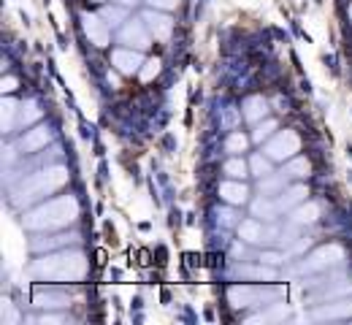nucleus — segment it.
I'll return each mask as SVG.
<instances>
[{"mask_svg": "<svg viewBox=\"0 0 352 325\" xmlns=\"http://www.w3.org/2000/svg\"><path fill=\"white\" fill-rule=\"evenodd\" d=\"M79 220V201L74 195H60V198H49L44 203H38L36 209H30L22 217V225L28 231H63L68 225H74Z\"/></svg>", "mask_w": 352, "mask_h": 325, "instance_id": "f257e3e1", "label": "nucleus"}, {"mask_svg": "<svg viewBox=\"0 0 352 325\" xmlns=\"http://www.w3.org/2000/svg\"><path fill=\"white\" fill-rule=\"evenodd\" d=\"M30 274L41 282H82L87 277V258L79 249H60L57 255L33 260Z\"/></svg>", "mask_w": 352, "mask_h": 325, "instance_id": "f03ea898", "label": "nucleus"}, {"mask_svg": "<svg viewBox=\"0 0 352 325\" xmlns=\"http://www.w3.org/2000/svg\"><path fill=\"white\" fill-rule=\"evenodd\" d=\"M68 182V171L63 166H52V168H41L36 174H28L19 185L14 187V195H11V203L19 209V206H30L36 201H44L46 195H52L54 190Z\"/></svg>", "mask_w": 352, "mask_h": 325, "instance_id": "7ed1b4c3", "label": "nucleus"}, {"mask_svg": "<svg viewBox=\"0 0 352 325\" xmlns=\"http://www.w3.org/2000/svg\"><path fill=\"white\" fill-rule=\"evenodd\" d=\"M344 247L342 244H325V247H317L314 252H309L307 258H301L290 274L296 277H309V274H325V271H333L336 266L344 263Z\"/></svg>", "mask_w": 352, "mask_h": 325, "instance_id": "20e7f679", "label": "nucleus"}, {"mask_svg": "<svg viewBox=\"0 0 352 325\" xmlns=\"http://www.w3.org/2000/svg\"><path fill=\"white\" fill-rule=\"evenodd\" d=\"M282 295H285V290L282 287H268V282L228 287V301L236 309H241V306H268V304H276V298H282Z\"/></svg>", "mask_w": 352, "mask_h": 325, "instance_id": "39448f33", "label": "nucleus"}, {"mask_svg": "<svg viewBox=\"0 0 352 325\" xmlns=\"http://www.w3.org/2000/svg\"><path fill=\"white\" fill-rule=\"evenodd\" d=\"M304 293L314 304L347 298V295H352V279L344 274H331L328 279H309V282H304Z\"/></svg>", "mask_w": 352, "mask_h": 325, "instance_id": "423d86ee", "label": "nucleus"}, {"mask_svg": "<svg viewBox=\"0 0 352 325\" xmlns=\"http://www.w3.org/2000/svg\"><path fill=\"white\" fill-rule=\"evenodd\" d=\"M309 320L314 323H333V320H352V298H333L325 304H314L309 312Z\"/></svg>", "mask_w": 352, "mask_h": 325, "instance_id": "0eeeda50", "label": "nucleus"}, {"mask_svg": "<svg viewBox=\"0 0 352 325\" xmlns=\"http://www.w3.org/2000/svg\"><path fill=\"white\" fill-rule=\"evenodd\" d=\"M301 149V139L293 133V131H282V133H274L271 139L265 141L263 152L271 157V160H276V163H285V160H290L296 152Z\"/></svg>", "mask_w": 352, "mask_h": 325, "instance_id": "6e6552de", "label": "nucleus"}, {"mask_svg": "<svg viewBox=\"0 0 352 325\" xmlns=\"http://www.w3.org/2000/svg\"><path fill=\"white\" fill-rule=\"evenodd\" d=\"M71 298H74V290H68V287L38 284L33 290V304L41 309H65V306H71Z\"/></svg>", "mask_w": 352, "mask_h": 325, "instance_id": "1a4fd4ad", "label": "nucleus"}, {"mask_svg": "<svg viewBox=\"0 0 352 325\" xmlns=\"http://www.w3.org/2000/svg\"><path fill=\"white\" fill-rule=\"evenodd\" d=\"M152 41V33L146 30L144 19H128L122 27H120V44L122 47H131V49H146Z\"/></svg>", "mask_w": 352, "mask_h": 325, "instance_id": "9d476101", "label": "nucleus"}, {"mask_svg": "<svg viewBox=\"0 0 352 325\" xmlns=\"http://www.w3.org/2000/svg\"><path fill=\"white\" fill-rule=\"evenodd\" d=\"M141 19H144L146 30L152 33V38H157V41H168V38H171V33H174V19H171L166 11L149 8V11L141 14Z\"/></svg>", "mask_w": 352, "mask_h": 325, "instance_id": "9b49d317", "label": "nucleus"}, {"mask_svg": "<svg viewBox=\"0 0 352 325\" xmlns=\"http://www.w3.org/2000/svg\"><path fill=\"white\" fill-rule=\"evenodd\" d=\"M79 233H54V236H33L30 238V249L33 252H52V249H68L74 244H79Z\"/></svg>", "mask_w": 352, "mask_h": 325, "instance_id": "f8f14e48", "label": "nucleus"}, {"mask_svg": "<svg viewBox=\"0 0 352 325\" xmlns=\"http://www.w3.org/2000/svg\"><path fill=\"white\" fill-rule=\"evenodd\" d=\"M111 63H114V68H117L120 74H125V76H133V74H138V71H141V65H146V63H144V54H141V49H131V47L114 49V54H111Z\"/></svg>", "mask_w": 352, "mask_h": 325, "instance_id": "ddd939ff", "label": "nucleus"}, {"mask_svg": "<svg viewBox=\"0 0 352 325\" xmlns=\"http://www.w3.org/2000/svg\"><path fill=\"white\" fill-rule=\"evenodd\" d=\"M82 25H85V33L95 47H109L111 41V27L106 25V19L100 14H85L82 16Z\"/></svg>", "mask_w": 352, "mask_h": 325, "instance_id": "4468645a", "label": "nucleus"}, {"mask_svg": "<svg viewBox=\"0 0 352 325\" xmlns=\"http://www.w3.org/2000/svg\"><path fill=\"white\" fill-rule=\"evenodd\" d=\"M52 141V131L49 128H33V131H28L25 136H19L16 139V149H19V155H36V152H41L46 144Z\"/></svg>", "mask_w": 352, "mask_h": 325, "instance_id": "2eb2a0df", "label": "nucleus"}, {"mask_svg": "<svg viewBox=\"0 0 352 325\" xmlns=\"http://www.w3.org/2000/svg\"><path fill=\"white\" fill-rule=\"evenodd\" d=\"M230 277L236 279H255V282H274L276 279V266H268V263H236L230 269Z\"/></svg>", "mask_w": 352, "mask_h": 325, "instance_id": "dca6fc26", "label": "nucleus"}, {"mask_svg": "<svg viewBox=\"0 0 352 325\" xmlns=\"http://www.w3.org/2000/svg\"><path fill=\"white\" fill-rule=\"evenodd\" d=\"M307 195H309L307 185H287L276 195V206H279L282 214H290L296 206H301L307 201Z\"/></svg>", "mask_w": 352, "mask_h": 325, "instance_id": "f3484780", "label": "nucleus"}, {"mask_svg": "<svg viewBox=\"0 0 352 325\" xmlns=\"http://www.w3.org/2000/svg\"><path fill=\"white\" fill-rule=\"evenodd\" d=\"M220 198L228 206H241L250 201V190L244 185V179H228L220 185Z\"/></svg>", "mask_w": 352, "mask_h": 325, "instance_id": "a211bd4d", "label": "nucleus"}, {"mask_svg": "<svg viewBox=\"0 0 352 325\" xmlns=\"http://www.w3.org/2000/svg\"><path fill=\"white\" fill-rule=\"evenodd\" d=\"M239 236L247 244H268V225H263V220H258V217L244 220V223H239Z\"/></svg>", "mask_w": 352, "mask_h": 325, "instance_id": "6ab92c4d", "label": "nucleus"}, {"mask_svg": "<svg viewBox=\"0 0 352 325\" xmlns=\"http://www.w3.org/2000/svg\"><path fill=\"white\" fill-rule=\"evenodd\" d=\"M241 114H244V120H247V122L258 125L261 120H265V117H268V100H265V98H261V95L247 98V100H244V106H241Z\"/></svg>", "mask_w": 352, "mask_h": 325, "instance_id": "aec40b11", "label": "nucleus"}, {"mask_svg": "<svg viewBox=\"0 0 352 325\" xmlns=\"http://www.w3.org/2000/svg\"><path fill=\"white\" fill-rule=\"evenodd\" d=\"M279 214H282V212H279V206H276V198L261 195L258 201H252V217H258V220H263V223H274Z\"/></svg>", "mask_w": 352, "mask_h": 325, "instance_id": "412c9836", "label": "nucleus"}, {"mask_svg": "<svg viewBox=\"0 0 352 325\" xmlns=\"http://www.w3.org/2000/svg\"><path fill=\"white\" fill-rule=\"evenodd\" d=\"M317 217H320V203H314V201H304L301 206H296L293 212H290V217H287V223H296V225H311V223H317Z\"/></svg>", "mask_w": 352, "mask_h": 325, "instance_id": "4be33fe9", "label": "nucleus"}, {"mask_svg": "<svg viewBox=\"0 0 352 325\" xmlns=\"http://www.w3.org/2000/svg\"><path fill=\"white\" fill-rule=\"evenodd\" d=\"M290 182V177L287 174H268L263 179H258V192L261 195H271V198H276L285 187Z\"/></svg>", "mask_w": 352, "mask_h": 325, "instance_id": "5701e85b", "label": "nucleus"}, {"mask_svg": "<svg viewBox=\"0 0 352 325\" xmlns=\"http://www.w3.org/2000/svg\"><path fill=\"white\" fill-rule=\"evenodd\" d=\"M128 11L131 8H125V5H120V3H111V5H100V16L106 19V25L114 30V27H122L125 22H128Z\"/></svg>", "mask_w": 352, "mask_h": 325, "instance_id": "b1692460", "label": "nucleus"}, {"mask_svg": "<svg viewBox=\"0 0 352 325\" xmlns=\"http://www.w3.org/2000/svg\"><path fill=\"white\" fill-rule=\"evenodd\" d=\"M287 317V306L285 304H268L263 312L250 315L247 323H282Z\"/></svg>", "mask_w": 352, "mask_h": 325, "instance_id": "393cba45", "label": "nucleus"}, {"mask_svg": "<svg viewBox=\"0 0 352 325\" xmlns=\"http://www.w3.org/2000/svg\"><path fill=\"white\" fill-rule=\"evenodd\" d=\"M41 109H38V103L36 100H25V103H19V117H16V128H28L30 122H36V120H41Z\"/></svg>", "mask_w": 352, "mask_h": 325, "instance_id": "a878e982", "label": "nucleus"}, {"mask_svg": "<svg viewBox=\"0 0 352 325\" xmlns=\"http://www.w3.org/2000/svg\"><path fill=\"white\" fill-rule=\"evenodd\" d=\"M222 171H225V177L228 179H247L252 171H250V163H244L239 155H233L225 166H222Z\"/></svg>", "mask_w": 352, "mask_h": 325, "instance_id": "bb28decb", "label": "nucleus"}, {"mask_svg": "<svg viewBox=\"0 0 352 325\" xmlns=\"http://www.w3.org/2000/svg\"><path fill=\"white\" fill-rule=\"evenodd\" d=\"M274 160L268 157V155H252L250 157V171H252V177L255 179H263V177H268V174H274V166H271Z\"/></svg>", "mask_w": 352, "mask_h": 325, "instance_id": "cd10ccee", "label": "nucleus"}, {"mask_svg": "<svg viewBox=\"0 0 352 325\" xmlns=\"http://www.w3.org/2000/svg\"><path fill=\"white\" fill-rule=\"evenodd\" d=\"M309 171H311V166H309V160H304V157H290L287 166H285V174L290 179H307Z\"/></svg>", "mask_w": 352, "mask_h": 325, "instance_id": "c85d7f7f", "label": "nucleus"}, {"mask_svg": "<svg viewBox=\"0 0 352 325\" xmlns=\"http://www.w3.org/2000/svg\"><path fill=\"white\" fill-rule=\"evenodd\" d=\"M274 131H276V120H271V117H265L261 120L258 125H255V131H252V141H258V144H263L274 136Z\"/></svg>", "mask_w": 352, "mask_h": 325, "instance_id": "c756f323", "label": "nucleus"}, {"mask_svg": "<svg viewBox=\"0 0 352 325\" xmlns=\"http://www.w3.org/2000/svg\"><path fill=\"white\" fill-rule=\"evenodd\" d=\"M3 109H6V122H3V133H14V128H16V117H19V103H14L11 98H6L3 100Z\"/></svg>", "mask_w": 352, "mask_h": 325, "instance_id": "7c9ffc66", "label": "nucleus"}, {"mask_svg": "<svg viewBox=\"0 0 352 325\" xmlns=\"http://www.w3.org/2000/svg\"><path fill=\"white\" fill-rule=\"evenodd\" d=\"M247 146H250V139L241 136V133H230L225 139V152L228 155H241V152H247Z\"/></svg>", "mask_w": 352, "mask_h": 325, "instance_id": "2f4dec72", "label": "nucleus"}, {"mask_svg": "<svg viewBox=\"0 0 352 325\" xmlns=\"http://www.w3.org/2000/svg\"><path fill=\"white\" fill-rule=\"evenodd\" d=\"M285 258H287V252H276V249H263L258 255V260L268 263V266H279V263H285Z\"/></svg>", "mask_w": 352, "mask_h": 325, "instance_id": "473e14b6", "label": "nucleus"}, {"mask_svg": "<svg viewBox=\"0 0 352 325\" xmlns=\"http://www.w3.org/2000/svg\"><path fill=\"white\" fill-rule=\"evenodd\" d=\"M152 8H160V11H171V8H176L182 0H146Z\"/></svg>", "mask_w": 352, "mask_h": 325, "instance_id": "72a5a7b5", "label": "nucleus"}, {"mask_svg": "<svg viewBox=\"0 0 352 325\" xmlns=\"http://www.w3.org/2000/svg\"><path fill=\"white\" fill-rule=\"evenodd\" d=\"M157 71H160V63H157V60H149V63H146V68L141 71V79H144V82H149Z\"/></svg>", "mask_w": 352, "mask_h": 325, "instance_id": "f704fd0d", "label": "nucleus"}, {"mask_svg": "<svg viewBox=\"0 0 352 325\" xmlns=\"http://www.w3.org/2000/svg\"><path fill=\"white\" fill-rule=\"evenodd\" d=\"M65 320V315H41L36 323H63Z\"/></svg>", "mask_w": 352, "mask_h": 325, "instance_id": "c9c22d12", "label": "nucleus"}, {"mask_svg": "<svg viewBox=\"0 0 352 325\" xmlns=\"http://www.w3.org/2000/svg\"><path fill=\"white\" fill-rule=\"evenodd\" d=\"M220 223L222 225H236V220H233V212H230V209L220 212Z\"/></svg>", "mask_w": 352, "mask_h": 325, "instance_id": "e433bc0d", "label": "nucleus"}, {"mask_svg": "<svg viewBox=\"0 0 352 325\" xmlns=\"http://www.w3.org/2000/svg\"><path fill=\"white\" fill-rule=\"evenodd\" d=\"M3 90H6V93H11V90H16V82H14L11 76H8V79L3 82Z\"/></svg>", "mask_w": 352, "mask_h": 325, "instance_id": "4c0bfd02", "label": "nucleus"}, {"mask_svg": "<svg viewBox=\"0 0 352 325\" xmlns=\"http://www.w3.org/2000/svg\"><path fill=\"white\" fill-rule=\"evenodd\" d=\"M120 5H125V8H135L138 5V0H117Z\"/></svg>", "mask_w": 352, "mask_h": 325, "instance_id": "58836bf2", "label": "nucleus"}, {"mask_svg": "<svg viewBox=\"0 0 352 325\" xmlns=\"http://www.w3.org/2000/svg\"><path fill=\"white\" fill-rule=\"evenodd\" d=\"M347 11H350V22H352V3H350V8H347Z\"/></svg>", "mask_w": 352, "mask_h": 325, "instance_id": "ea45409f", "label": "nucleus"}, {"mask_svg": "<svg viewBox=\"0 0 352 325\" xmlns=\"http://www.w3.org/2000/svg\"><path fill=\"white\" fill-rule=\"evenodd\" d=\"M92 3H106V0H92Z\"/></svg>", "mask_w": 352, "mask_h": 325, "instance_id": "a19ab883", "label": "nucleus"}]
</instances>
